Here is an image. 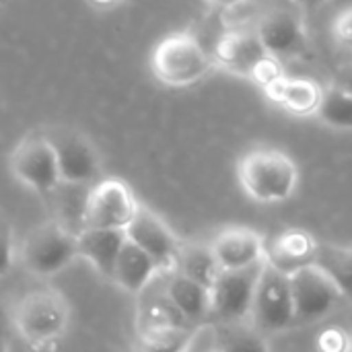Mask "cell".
Here are the masks:
<instances>
[{"label":"cell","instance_id":"cell-1","mask_svg":"<svg viewBox=\"0 0 352 352\" xmlns=\"http://www.w3.org/2000/svg\"><path fill=\"white\" fill-rule=\"evenodd\" d=\"M237 179L243 192L262 204L289 200L299 184V167L291 155L272 146L248 151L237 163Z\"/></svg>","mask_w":352,"mask_h":352},{"label":"cell","instance_id":"cell-2","mask_svg":"<svg viewBox=\"0 0 352 352\" xmlns=\"http://www.w3.org/2000/svg\"><path fill=\"white\" fill-rule=\"evenodd\" d=\"M212 54L190 31H175L163 37L151 54L153 76L173 89L192 87L206 78L214 68Z\"/></svg>","mask_w":352,"mask_h":352},{"label":"cell","instance_id":"cell-3","mask_svg":"<svg viewBox=\"0 0 352 352\" xmlns=\"http://www.w3.org/2000/svg\"><path fill=\"white\" fill-rule=\"evenodd\" d=\"M12 324L33 349H45L60 340L70 324V305L54 289H37L23 295L12 311Z\"/></svg>","mask_w":352,"mask_h":352},{"label":"cell","instance_id":"cell-4","mask_svg":"<svg viewBox=\"0 0 352 352\" xmlns=\"http://www.w3.org/2000/svg\"><path fill=\"white\" fill-rule=\"evenodd\" d=\"M16 256L27 272L50 278L78 258L76 233L58 221H43L27 231L16 248Z\"/></svg>","mask_w":352,"mask_h":352},{"label":"cell","instance_id":"cell-5","mask_svg":"<svg viewBox=\"0 0 352 352\" xmlns=\"http://www.w3.org/2000/svg\"><path fill=\"white\" fill-rule=\"evenodd\" d=\"M140 208L132 188L120 177H105L91 186L82 204V227L126 231Z\"/></svg>","mask_w":352,"mask_h":352},{"label":"cell","instance_id":"cell-6","mask_svg":"<svg viewBox=\"0 0 352 352\" xmlns=\"http://www.w3.org/2000/svg\"><path fill=\"white\" fill-rule=\"evenodd\" d=\"M8 167L16 182L39 196H50L62 186L54 146L43 132H33L21 138L10 153Z\"/></svg>","mask_w":352,"mask_h":352},{"label":"cell","instance_id":"cell-7","mask_svg":"<svg viewBox=\"0 0 352 352\" xmlns=\"http://www.w3.org/2000/svg\"><path fill=\"white\" fill-rule=\"evenodd\" d=\"M45 136L54 146L60 182L64 186H89L99 182L101 157L95 144L82 132L58 128Z\"/></svg>","mask_w":352,"mask_h":352},{"label":"cell","instance_id":"cell-8","mask_svg":"<svg viewBox=\"0 0 352 352\" xmlns=\"http://www.w3.org/2000/svg\"><path fill=\"white\" fill-rule=\"evenodd\" d=\"M262 268L264 262L243 270H229L219 274L217 283L210 289L212 324L243 322L250 318Z\"/></svg>","mask_w":352,"mask_h":352},{"label":"cell","instance_id":"cell-9","mask_svg":"<svg viewBox=\"0 0 352 352\" xmlns=\"http://www.w3.org/2000/svg\"><path fill=\"white\" fill-rule=\"evenodd\" d=\"M126 239L138 245L153 260L159 274L171 276L177 272L182 241L175 237L169 225L144 204H140L136 217L126 227Z\"/></svg>","mask_w":352,"mask_h":352},{"label":"cell","instance_id":"cell-10","mask_svg":"<svg viewBox=\"0 0 352 352\" xmlns=\"http://www.w3.org/2000/svg\"><path fill=\"white\" fill-rule=\"evenodd\" d=\"M250 318L254 320V326L264 332H280L295 324L289 276L270 268L266 262L256 287Z\"/></svg>","mask_w":352,"mask_h":352},{"label":"cell","instance_id":"cell-11","mask_svg":"<svg viewBox=\"0 0 352 352\" xmlns=\"http://www.w3.org/2000/svg\"><path fill=\"white\" fill-rule=\"evenodd\" d=\"M295 322L311 324L326 318L344 297L314 264L289 276Z\"/></svg>","mask_w":352,"mask_h":352},{"label":"cell","instance_id":"cell-12","mask_svg":"<svg viewBox=\"0 0 352 352\" xmlns=\"http://www.w3.org/2000/svg\"><path fill=\"white\" fill-rule=\"evenodd\" d=\"M256 35L264 50L274 58L297 56L307 47V35L301 16L285 6L268 10L260 19Z\"/></svg>","mask_w":352,"mask_h":352},{"label":"cell","instance_id":"cell-13","mask_svg":"<svg viewBox=\"0 0 352 352\" xmlns=\"http://www.w3.org/2000/svg\"><path fill=\"white\" fill-rule=\"evenodd\" d=\"M210 250L219 262L223 272L229 270H243L264 262L266 241L264 237L248 227H229L219 231L212 241Z\"/></svg>","mask_w":352,"mask_h":352},{"label":"cell","instance_id":"cell-14","mask_svg":"<svg viewBox=\"0 0 352 352\" xmlns=\"http://www.w3.org/2000/svg\"><path fill=\"white\" fill-rule=\"evenodd\" d=\"M212 58H214L217 66H223L225 70L252 80L258 66L266 58H270V54L260 43L256 31L233 29V31H227L219 37L214 52H212Z\"/></svg>","mask_w":352,"mask_h":352},{"label":"cell","instance_id":"cell-15","mask_svg":"<svg viewBox=\"0 0 352 352\" xmlns=\"http://www.w3.org/2000/svg\"><path fill=\"white\" fill-rule=\"evenodd\" d=\"M316 248L318 241L311 233L303 229H287L274 235L270 243H266L264 262L270 268L291 276L297 270L314 264Z\"/></svg>","mask_w":352,"mask_h":352},{"label":"cell","instance_id":"cell-16","mask_svg":"<svg viewBox=\"0 0 352 352\" xmlns=\"http://www.w3.org/2000/svg\"><path fill=\"white\" fill-rule=\"evenodd\" d=\"M264 93L272 103L280 105L285 111L305 118V116H316L324 89L314 78L285 74L283 78L266 87Z\"/></svg>","mask_w":352,"mask_h":352},{"label":"cell","instance_id":"cell-17","mask_svg":"<svg viewBox=\"0 0 352 352\" xmlns=\"http://www.w3.org/2000/svg\"><path fill=\"white\" fill-rule=\"evenodd\" d=\"M124 243H126V231H118V229L82 227V231L76 233L78 256L85 258L107 280H111L113 266Z\"/></svg>","mask_w":352,"mask_h":352},{"label":"cell","instance_id":"cell-18","mask_svg":"<svg viewBox=\"0 0 352 352\" xmlns=\"http://www.w3.org/2000/svg\"><path fill=\"white\" fill-rule=\"evenodd\" d=\"M157 268L153 260L132 241L126 239V243L120 250V256L113 266L111 283H116L122 291L130 295H140L148 283L157 276Z\"/></svg>","mask_w":352,"mask_h":352},{"label":"cell","instance_id":"cell-19","mask_svg":"<svg viewBox=\"0 0 352 352\" xmlns=\"http://www.w3.org/2000/svg\"><path fill=\"white\" fill-rule=\"evenodd\" d=\"M165 297L196 328L210 320V291L175 272L167 280Z\"/></svg>","mask_w":352,"mask_h":352},{"label":"cell","instance_id":"cell-20","mask_svg":"<svg viewBox=\"0 0 352 352\" xmlns=\"http://www.w3.org/2000/svg\"><path fill=\"white\" fill-rule=\"evenodd\" d=\"M314 266L340 291L344 299H352V250L332 243H318Z\"/></svg>","mask_w":352,"mask_h":352},{"label":"cell","instance_id":"cell-21","mask_svg":"<svg viewBox=\"0 0 352 352\" xmlns=\"http://www.w3.org/2000/svg\"><path fill=\"white\" fill-rule=\"evenodd\" d=\"M177 272L210 291L223 270L219 268L210 243H182Z\"/></svg>","mask_w":352,"mask_h":352},{"label":"cell","instance_id":"cell-22","mask_svg":"<svg viewBox=\"0 0 352 352\" xmlns=\"http://www.w3.org/2000/svg\"><path fill=\"white\" fill-rule=\"evenodd\" d=\"M212 326L214 344L219 352H270L260 330L254 324H248L245 320Z\"/></svg>","mask_w":352,"mask_h":352},{"label":"cell","instance_id":"cell-23","mask_svg":"<svg viewBox=\"0 0 352 352\" xmlns=\"http://www.w3.org/2000/svg\"><path fill=\"white\" fill-rule=\"evenodd\" d=\"M163 328H194L165 295L144 303L138 314V332L163 330Z\"/></svg>","mask_w":352,"mask_h":352},{"label":"cell","instance_id":"cell-24","mask_svg":"<svg viewBox=\"0 0 352 352\" xmlns=\"http://www.w3.org/2000/svg\"><path fill=\"white\" fill-rule=\"evenodd\" d=\"M316 116L334 130H352V95L336 85L324 89Z\"/></svg>","mask_w":352,"mask_h":352},{"label":"cell","instance_id":"cell-25","mask_svg":"<svg viewBox=\"0 0 352 352\" xmlns=\"http://www.w3.org/2000/svg\"><path fill=\"white\" fill-rule=\"evenodd\" d=\"M196 328H163L138 332V352H188Z\"/></svg>","mask_w":352,"mask_h":352},{"label":"cell","instance_id":"cell-26","mask_svg":"<svg viewBox=\"0 0 352 352\" xmlns=\"http://www.w3.org/2000/svg\"><path fill=\"white\" fill-rule=\"evenodd\" d=\"M352 334L340 326H328L318 334V352H351Z\"/></svg>","mask_w":352,"mask_h":352},{"label":"cell","instance_id":"cell-27","mask_svg":"<svg viewBox=\"0 0 352 352\" xmlns=\"http://www.w3.org/2000/svg\"><path fill=\"white\" fill-rule=\"evenodd\" d=\"M16 256V245H14V231L12 225L0 217V278H4L14 264Z\"/></svg>","mask_w":352,"mask_h":352},{"label":"cell","instance_id":"cell-28","mask_svg":"<svg viewBox=\"0 0 352 352\" xmlns=\"http://www.w3.org/2000/svg\"><path fill=\"white\" fill-rule=\"evenodd\" d=\"M330 35L336 45L352 50V6L342 8L330 25Z\"/></svg>","mask_w":352,"mask_h":352},{"label":"cell","instance_id":"cell-29","mask_svg":"<svg viewBox=\"0 0 352 352\" xmlns=\"http://www.w3.org/2000/svg\"><path fill=\"white\" fill-rule=\"evenodd\" d=\"M336 87H340L342 91H346V93H351L352 95V64L344 66V68L338 72V76H336Z\"/></svg>","mask_w":352,"mask_h":352},{"label":"cell","instance_id":"cell-30","mask_svg":"<svg viewBox=\"0 0 352 352\" xmlns=\"http://www.w3.org/2000/svg\"><path fill=\"white\" fill-rule=\"evenodd\" d=\"M208 6L217 8V10H233L241 4H245L248 0H204Z\"/></svg>","mask_w":352,"mask_h":352},{"label":"cell","instance_id":"cell-31","mask_svg":"<svg viewBox=\"0 0 352 352\" xmlns=\"http://www.w3.org/2000/svg\"><path fill=\"white\" fill-rule=\"evenodd\" d=\"M297 8H301V10H314V8H320V6H324L326 2H330V0H291Z\"/></svg>","mask_w":352,"mask_h":352},{"label":"cell","instance_id":"cell-32","mask_svg":"<svg viewBox=\"0 0 352 352\" xmlns=\"http://www.w3.org/2000/svg\"><path fill=\"white\" fill-rule=\"evenodd\" d=\"M93 6H97V8H109V6H113V4H118L120 0H89Z\"/></svg>","mask_w":352,"mask_h":352},{"label":"cell","instance_id":"cell-33","mask_svg":"<svg viewBox=\"0 0 352 352\" xmlns=\"http://www.w3.org/2000/svg\"><path fill=\"white\" fill-rule=\"evenodd\" d=\"M0 352H8V344L2 336H0Z\"/></svg>","mask_w":352,"mask_h":352},{"label":"cell","instance_id":"cell-34","mask_svg":"<svg viewBox=\"0 0 352 352\" xmlns=\"http://www.w3.org/2000/svg\"><path fill=\"white\" fill-rule=\"evenodd\" d=\"M8 2H10V0H0V8H2V6H6Z\"/></svg>","mask_w":352,"mask_h":352},{"label":"cell","instance_id":"cell-35","mask_svg":"<svg viewBox=\"0 0 352 352\" xmlns=\"http://www.w3.org/2000/svg\"><path fill=\"white\" fill-rule=\"evenodd\" d=\"M210 352H219V351H217V349H214V351H210Z\"/></svg>","mask_w":352,"mask_h":352},{"label":"cell","instance_id":"cell-36","mask_svg":"<svg viewBox=\"0 0 352 352\" xmlns=\"http://www.w3.org/2000/svg\"><path fill=\"white\" fill-rule=\"evenodd\" d=\"M351 352H352V344H351Z\"/></svg>","mask_w":352,"mask_h":352}]
</instances>
